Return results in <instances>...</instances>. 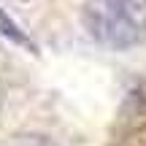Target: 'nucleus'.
<instances>
[{
	"label": "nucleus",
	"mask_w": 146,
	"mask_h": 146,
	"mask_svg": "<svg viewBox=\"0 0 146 146\" xmlns=\"http://www.w3.org/2000/svg\"><path fill=\"white\" fill-rule=\"evenodd\" d=\"M81 22L100 46L133 49L146 43V0H87Z\"/></svg>",
	"instance_id": "obj_1"
},
{
	"label": "nucleus",
	"mask_w": 146,
	"mask_h": 146,
	"mask_svg": "<svg viewBox=\"0 0 146 146\" xmlns=\"http://www.w3.org/2000/svg\"><path fill=\"white\" fill-rule=\"evenodd\" d=\"M0 35L8 38V41H14V43H19V46H25V49H33V41L27 38V33L22 30L3 8H0Z\"/></svg>",
	"instance_id": "obj_2"
},
{
	"label": "nucleus",
	"mask_w": 146,
	"mask_h": 146,
	"mask_svg": "<svg viewBox=\"0 0 146 146\" xmlns=\"http://www.w3.org/2000/svg\"><path fill=\"white\" fill-rule=\"evenodd\" d=\"M8 146H57L52 138L38 135V133H27V135H16Z\"/></svg>",
	"instance_id": "obj_3"
},
{
	"label": "nucleus",
	"mask_w": 146,
	"mask_h": 146,
	"mask_svg": "<svg viewBox=\"0 0 146 146\" xmlns=\"http://www.w3.org/2000/svg\"><path fill=\"white\" fill-rule=\"evenodd\" d=\"M0 92H3V89H0Z\"/></svg>",
	"instance_id": "obj_4"
}]
</instances>
